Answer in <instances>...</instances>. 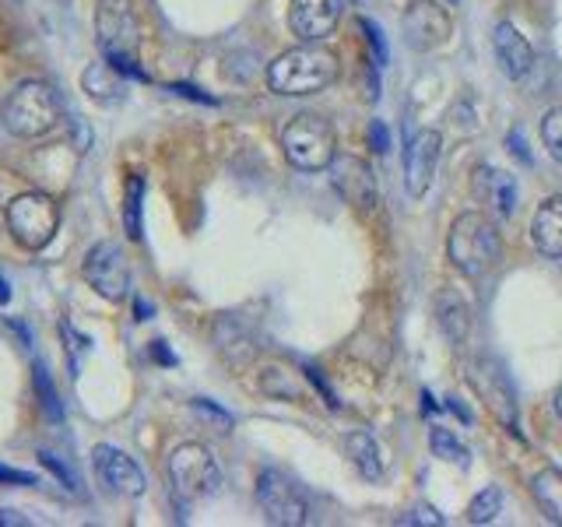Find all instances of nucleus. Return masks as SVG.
I'll return each instance as SVG.
<instances>
[{"label":"nucleus","mask_w":562,"mask_h":527,"mask_svg":"<svg viewBox=\"0 0 562 527\" xmlns=\"http://www.w3.org/2000/svg\"><path fill=\"white\" fill-rule=\"evenodd\" d=\"M468 377H471L474 394L488 404V412L496 415L506 429H517V397H514V386H509L506 369L496 359L485 356L471 362Z\"/></svg>","instance_id":"9d476101"},{"label":"nucleus","mask_w":562,"mask_h":527,"mask_svg":"<svg viewBox=\"0 0 562 527\" xmlns=\"http://www.w3.org/2000/svg\"><path fill=\"white\" fill-rule=\"evenodd\" d=\"M471 193L474 201H482L485 208L496 211L499 218H509L517 211V180L503 169H492V166H479L474 169V180H471Z\"/></svg>","instance_id":"dca6fc26"},{"label":"nucleus","mask_w":562,"mask_h":527,"mask_svg":"<svg viewBox=\"0 0 562 527\" xmlns=\"http://www.w3.org/2000/svg\"><path fill=\"white\" fill-rule=\"evenodd\" d=\"M0 123L11 137L22 141H40L53 134L64 123V102L57 88L46 81L14 85V92L4 99V110H0Z\"/></svg>","instance_id":"f03ea898"},{"label":"nucleus","mask_w":562,"mask_h":527,"mask_svg":"<svg viewBox=\"0 0 562 527\" xmlns=\"http://www.w3.org/2000/svg\"><path fill=\"white\" fill-rule=\"evenodd\" d=\"M369 145H373V152H391V131H386L383 120H373L369 123Z\"/></svg>","instance_id":"473e14b6"},{"label":"nucleus","mask_w":562,"mask_h":527,"mask_svg":"<svg viewBox=\"0 0 562 527\" xmlns=\"http://www.w3.org/2000/svg\"><path fill=\"white\" fill-rule=\"evenodd\" d=\"M151 356H155V362H162V366H176V356L166 348V341H151Z\"/></svg>","instance_id":"4c0bfd02"},{"label":"nucleus","mask_w":562,"mask_h":527,"mask_svg":"<svg viewBox=\"0 0 562 527\" xmlns=\"http://www.w3.org/2000/svg\"><path fill=\"white\" fill-rule=\"evenodd\" d=\"M436 327L443 330V338L461 348L471 334V306L464 303V295L457 289H439L436 295Z\"/></svg>","instance_id":"f3484780"},{"label":"nucleus","mask_w":562,"mask_h":527,"mask_svg":"<svg viewBox=\"0 0 562 527\" xmlns=\"http://www.w3.org/2000/svg\"><path fill=\"white\" fill-rule=\"evenodd\" d=\"M40 464L53 474V479H57L67 492H78V474L70 471L57 453H49V450H40Z\"/></svg>","instance_id":"c85d7f7f"},{"label":"nucleus","mask_w":562,"mask_h":527,"mask_svg":"<svg viewBox=\"0 0 562 527\" xmlns=\"http://www.w3.org/2000/svg\"><path fill=\"white\" fill-rule=\"evenodd\" d=\"M99 46L110 57H134L137 49V18L131 11V0H99L95 11Z\"/></svg>","instance_id":"f8f14e48"},{"label":"nucleus","mask_w":562,"mask_h":527,"mask_svg":"<svg viewBox=\"0 0 562 527\" xmlns=\"http://www.w3.org/2000/svg\"><path fill=\"white\" fill-rule=\"evenodd\" d=\"M341 4L338 0H292L289 4V29L303 43H324L338 29Z\"/></svg>","instance_id":"2eb2a0df"},{"label":"nucleus","mask_w":562,"mask_h":527,"mask_svg":"<svg viewBox=\"0 0 562 527\" xmlns=\"http://www.w3.org/2000/svg\"><path fill=\"white\" fill-rule=\"evenodd\" d=\"M338 53L321 43H303L268 67V85L274 96H316L338 81Z\"/></svg>","instance_id":"f257e3e1"},{"label":"nucleus","mask_w":562,"mask_h":527,"mask_svg":"<svg viewBox=\"0 0 562 527\" xmlns=\"http://www.w3.org/2000/svg\"><path fill=\"white\" fill-rule=\"evenodd\" d=\"M81 88L88 92V99H95L99 105H113L123 96V75L110 60L88 64L81 75Z\"/></svg>","instance_id":"aec40b11"},{"label":"nucleus","mask_w":562,"mask_h":527,"mask_svg":"<svg viewBox=\"0 0 562 527\" xmlns=\"http://www.w3.org/2000/svg\"><path fill=\"white\" fill-rule=\"evenodd\" d=\"M281 152H285L292 169L321 172V169H330L334 155H338V137H334V127L327 116L295 113L285 123V131H281Z\"/></svg>","instance_id":"20e7f679"},{"label":"nucleus","mask_w":562,"mask_h":527,"mask_svg":"<svg viewBox=\"0 0 562 527\" xmlns=\"http://www.w3.org/2000/svg\"><path fill=\"white\" fill-rule=\"evenodd\" d=\"M0 485H40V479L35 474H29V471H18V468H11V464H0Z\"/></svg>","instance_id":"2f4dec72"},{"label":"nucleus","mask_w":562,"mask_h":527,"mask_svg":"<svg viewBox=\"0 0 562 527\" xmlns=\"http://www.w3.org/2000/svg\"><path fill=\"white\" fill-rule=\"evenodd\" d=\"M60 334L67 338V356H70V377H78V359H81V351H88V338H81V334L70 327L67 321L60 324Z\"/></svg>","instance_id":"7c9ffc66"},{"label":"nucleus","mask_w":562,"mask_h":527,"mask_svg":"<svg viewBox=\"0 0 562 527\" xmlns=\"http://www.w3.org/2000/svg\"><path fill=\"white\" fill-rule=\"evenodd\" d=\"M401 524H432V527H443V517H439L432 506H415L408 517H401Z\"/></svg>","instance_id":"72a5a7b5"},{"label":"nucleus","mask_w":562,"mask_h":527,"mask_svg":"<svg viewBox=\"0 0 562 527\" xmlns=\"http://www.w3.org/2000/svg\"><path fill=\"white\" fill-rule=\"evenodd\" d=\"M32 383H35V394H40L43 401V412L49 418H64V408H60V394H57V386H53L49 373H46V366L43 362H35L32 369Z\"/></svg>","instance_id":"bb28decb"},{"label":"nucleus","mask_w":562,"mask_h":527,"mask_svg":"<svg viewBox=\"0 0 562 527\" xmlns=\"http://www.w3.org/2000/svg\"><path fill=\"white\" fill-rule=\"evenodd\" d=\"M85 281L92 285L102 299L120 303V299L131 295V264L127 254L120 250L116 243L102 239L92 250L85 254Z\"/></svg>","instance_id":"6e6552de"},{"label":"nucleus","mask_w":562,"mask_h":527,"mask_svg":"<svg viewBox=\"0 0 562 527\" xmlns=\"http://www.w3.org/2000/svg\"><path fill=\"white\" fill-rule=\"evenodd\" d=\"M92 468H95V479L110 492H116V496L137 500L148 492V479H145V471H140V464L113 444L92 447Z\"/></svg>","instance_id":"9b49d317"},{"label":"nucleus","mask_w":562,"mask_h":527,"mask_svg":"<svg viewBox=\"0 0 562 527\" xmlns=\"http://www.w3.org/2000/svg\"><path fill=\"white\" fill-rule=\"evenodd\" d=\"M11 303V281L0 274V306H8Z\"/></svg>","instance_id":"ea45409f"},{"label":"nucleus","mask_w":562,"mask_h":527,"mask_svg":"<svg viewBox=\"0 0 562 527\" xmlns=\"http://www.w3.org/2000/svg\"><path fill=\"white\" fill-rule=\"evenodd\" d=\"M345 450L351 457V464L359 468V474L366 482H380L383 479V450L373 439V433H348L345 436Z\"/></svg>","instance_id":"412c9836"},{"label":"nucleus","mask_w":562,"mask_h":527,"mask_svg":"<svg viewBox=\"0 0 562 527\" xmlns=\"http://www.w3.org/2000/svg\"><path fill=\"white\" fill-rule=\"evenodd\" d=\"M401 25H404V43L418 53L443 46L450 40V29H453L447 8L436 4V0H412Z\"/></svg>","instance_id":"ddd939ff"},{"label":"nucleus","mask_w":562,"mask_h":527,"mask_svg":"<svg viewBox=\"0 0 562 527\" xmlns=\"http://www.w3.org/2000/svg\"><path fill=\"white\" fill-rule=\"evenodd\" d=\"M492 43H496V57H499V64L506 70V78L520 81L527 70L535 67V49H531V43H527L524 35L514 25H509V22H499L496 25V35H492Z\"/></svg>","instance_id":"a211bd4d"},{"label":"nucleus","mask_w":562,"mask_h":527,"mask_svg":"<svg viewBox=\"0 0 562 527\" xmlns=\"http://www.w3.org/2000/svg\"><path fill=\"white\" fill-rule=\"evenodd\" d=\"M260 391L268 394V397H292V401H303V397H306V383L299 380V373H292V369L263 366V369H260Z\"/></svg>","instance_id":"5701e85b"},{"label":"nucleus","mask_w":562,"mask_h":527,"mask_svg":"<svg viewBox=\"0 0 562 527\" xmlns=\"http://www.w3.org/2000/svg\"><path fill=\"white\" fill-rule=\"evenodd\" d=\"M531 239L544 257L562 260V198L541 201L531 222Z\"/></svg>","instance_id":"6ab92c4d"},{"label":"nucleus","mask_w":562,"mask_h":527,"mask_svg":"<svg viewBox=\"0 0 562 527\" xmlns=\"http://www.w3.org/2000/svg\"><path fill=\"white\" fill-rule=\"evenodd\" d=\"M169 485L180 500L198 503L222 492V468L204 444H180L169 453Z\"/></svg>","instance_id":"39448f33"},{"label":"nucleus","mask_w":562,"mask_h":527,"mask_svg":"<svg viewBox=\"0 0 562 527\" xmlns=\"http://www.w3.org/2000/svg\"><path fill=\"white\" fill-rule=\"evenodd\" d=\"M362 29H366V35H369V46L376 49V64H383V60H386V46H383V32H380V25H373L369 18H362Z\"/></svg>","instance_id":"f704fd0d"},{"label":"nucleus","mask_w":562,"mask_h":527,"mask_svg":"<svg viewBox=\"0 0 562 527\" xmlns=\"http://www.w3.org/2000/svg\"><path fill=\"white\" fill-rule=\"evenodd\" d=\"M499 509H503V492L496 485H488L468 503V524H492Z\"/></svg>","instance_id":"a878e982"},{"label":"nucleus","mask_w":562,"mask_h":527,"mask_svg":"<svg viewBox=\"0 0 562 527\" xmlns=\"http://www.w3.org/2000/svg\"><path fill=\"white\" fill-rule=\"evenodd\" d=\"M555 412H559V418H562V386H559V394H555Z\"/></svg>","instance_id":"79ce46f5"},{"label":"nucleus","mask_w":562,"mask_h":527,"mask_svg":"<svg viewBox=\"0 0 562 527\" xmlns=\"http://www.w3.org/2000/svg\"><path fill=\"white\" fill-rule=\"evenodd\" d=\"M439 152H443V137L436 131L415 134L412 145L404 148V187H408L412 198H426L429 193V187L436 180Z\"/></svg>","instance_id":"4468645a"},{"label":"nucleus","mask_w":562,"mask_h":527,"mask_svg":"<svg viewBox=\"0 0 562 527\" xmlns=\"http://www.w3.org/2000/svg\"><path fill=\"white\" fill-rule=\"evenodd\" d=\"M140 204H145V176L131 172L123 190V233L127 239H140Z\"/></svg>","instance_id":"b1692460"},{"label":"nucleus","mask_w":562,"mask_h":527,"mask_svg":"<svg viewBox=\"0 0 562 527\" xmlns=\"http://www.w3.org/2000/svg\"><path fill=\"white\" fill-rule=\"evenodd\" d=\"M134 313H137V321H148L151 306H148V303H140V299H137V303H134Z\"/></svg>","instance_id":"a19ab883"},{"label":"nucleus","mask_w":562,"mask_h":527,"mask_svg":"<svg viewBox=\"0 0 562 527\" xmlns=\"http://www.w3.org/2000/svg\"><path fill=\"white\" fill-rule=\"evenodd\" d=\"M429 447H432V453H436V457H443L447 464H457V468H468V464H471L468 447H464L461 439H457L450 429H443V426H436V429H432Z\"/></svg>","instance_id":"393cba45"},{"label":"nucleus","mask_w":562,"mask_h":527,"mask_svg":"<svg viewBox=\"0 0 562 527\" xmlns=\"http://www.w3.org/2000/svg\"><path fill=\"white\" fill-rule=\"evenodd\" d=\"M193 412H198L201 418H207L211 426H215L218 433L233 429V415H228V412H222V408H215V404H211L207 397H198V401H193Z\"/></svg>","instance_id":"c756f323"},{"label":"nucleus","mask_w":562,"mask_h":527,"mask_svg":"<svg viewBox=\"0 0 562 527\" xmlns=\"http://www.w3.org/2000/svg\"><path fill=\"white\" fill-rule=\"evenodd\" d=\"M450 264L464 278H485L496 264L503 260V236L492 218H485L482 211H464L450 225L447 239Z\"/></svg>","instance_id":"7ed1b4c3"},{"label":"nucleus","mask_w":562,"mask_h":527,"mask_svg":"<svg viewBox=\"0 0 562 527\" xmlns=\"http://www.w3.org/2000/svg\"><path fill=\"white\" fill-rule=\"evenodd\" d=\"M257 503L263 509V517L278 527H303L310 524V500L289 474H281L278 468H263L257 479Z\"/></svg>","instance_id":"0eeeda50"},{"label":"nucleus","mask_w":562,"mask_h":527,"mask_svg":"<svg viewBox=\"0 0 562 527\" xmlns=\"http://www.w3.org/2000/svg\"><path fill=\"white\" fill-rule=\"evenodd\" d=\"M4 218H8V233L14 236L18 246H25V250H43L60 228V208L49 193L29 190V193H18V198L8 204Z\"/></svg>","instance_id":"423d86ee"},{"label":"nucleus","mask_w":562,"mask_h":527,"mask_svg":"<svg viewBox=\"0 0 562 527\" xmlns=\"http://www.w3.org/2000/svg\"><path fill=\"white\" fill-rule=\"evenodd\" d=\"M541 141L555 162H562V105H555V110L541 116Z\"/></svg>","instance_id":"cd10ccee"},{"label":"nucleus","mask_w":562,"mask_h":527,"mask_svg":"<svg viewBox=\"0 0 562 527\" xmlns=\"http://www.w3.org/2000/svg\"><path fill=\"white\" fill-rule=\"evenodd\" d=\"M169 92H176V96H187V99H198V102H207V105H215V99L204 96L201 88H193V85H169Z\"/></svg>","instance_id":"c9c22d12"},{"label":"nucleus","mask_w":562,"mask_h":527,"mask_svg":"<svg viewBox=\"0 0 562 527\" xmlns=\"http://www.w3.org/2000/svg\"><path fill=\"white\" fill-rule=\"evenodd\" d=\"M506 148H509V152H517L524 166H531V155H527V148H524V137H520V134H509V137H506Z\"/></svg>","instance_id":"e433bc0d"},{"label":"nucleus","mask_w":562,"mask_h":527,"mask_svg":"<svg viewBox=\"0 0 562 527\" xmlns=\"http://www.w3.org/2000/svg\"><path fill=\"white\" fill-rule=\"evenodd\" d=\"M531 492L538 506L544 509V517L562 527V471L559 468H541L531 479Z\"/></svg>","instance_id":"4be33fe9"},{"label":"nucleus","mask_w":562,"mask_h":527,"mask_svg":"<svg viewBox=\"0 0 562 527\" xmlns=\"http://www.w3.org/2000/svg\"><path fill=\"white\" fill-rule=\"evenodd\" d=\"M330 183L341 198L359 211V215H373L380 208V183L369 162L356 155H334L330 162Z\"/></svg>","instance_id":"1a4fd4ad"},{"label":"nucleus","mask_w":562,"mask_h":527,"mask_svg":"<svg viewBox=\"0 0 562 527\" xmlns=\"http://www.w3.org/2000/svg\"><path fill=\"white\" fill-rule=\"evenodd\" d=\"M0 524H8V527H25L32 524L29 517H14V509H0Z\"/></svg>","instance_id":"58836bf2"}]
</instances>
